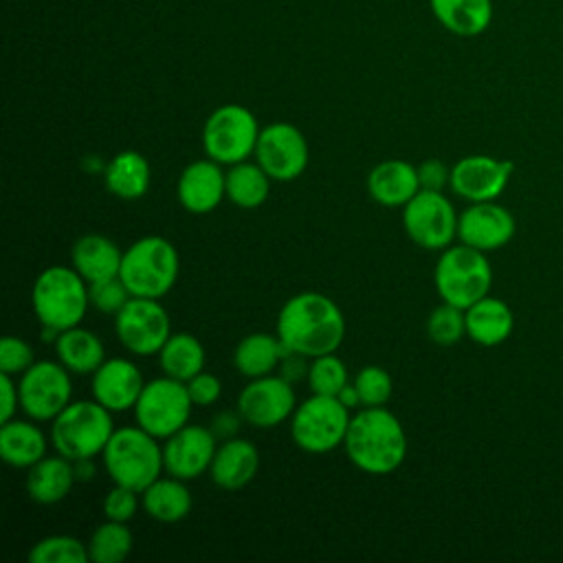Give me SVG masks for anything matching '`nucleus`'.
Returning a JSON list of instances; mask_svg holds the SVG:
<instances>
[{"label":"nucleus","mask_w":563,"mask_h":563,"mask_svg":"<svg viewBox=\"0 0 563 563\" xmlns=\"http://www.w3.org/2000/svg\"><path fill=\"white\" fill-rule=\"evenodd\" d=\"M275 334L288 352L317 358L339 350L345 336V319L334 299L306 290L282 306Z\"/></svg>","instance_id":"1"},{"label":"nucleus","mask_w":563,"mask_h":563,"mask_svg":"<svg viewBox=\"0 0 563 563\" xmlns=\"http://www.w3.org/2000/svg\"><path fill=\"white\" fill-rule=\"evenodd\" d=\"M343 449L358 471L387 475L405 462L407 435L389 409L363 407L350 420Z\"/></svg>","instance_id":"2"},{"label":"nucleus","mask_w":563,"mask_h":563,"mask_svg":"<svg viewBox=\"0 0 563 563\" xmlns=\"http://www.w3.org/2000/svg\"><path fill=\"white\" fill-rule=\"evenodd\" d=\"M178 271L176 246L161 235H145L123 251L119 277L132 297L161 299L174 288Z\"/></svg>","instance_id":"3"},{"label":"nucleus","mask_w":563,"mask_h":563,"mask_svg":"<svg viewBox=\"0 0 563 563\" xmlns=\"http://www.w3.org/2000/svg\"><path fill=\"white\" fill-rule=\"evenodd\" d=\"M101 455L110 479L139 493H143L152 482L161 477V471H165L163 446L158 444V438L139 424L114 429Z\"/></svg>","instance_id":"4"},{"label":"nucleus","mask_w":563,"mask_h":563,"mask_svg":"<svg viewBox=\"0 0 563 563\" xmlns=\"http://www.w3.org/2000/svg\"><path fill=\"white\" fill-rule=\"evenodd\" d=\"M31 303L42 325L64 332L86 317L90 306L88 282L73 266H48L33 284Z\"/></svg>","instance_id":"5"},{"label":"nucleus","mask_w":563,"mask_h":563,"mask_svg":"<svg viewBox=\"0 0 563 563\" xmlns=\"http://www.w3.org/2000/svg\"><path fill=\"white\" fill-rule=\"evenodd\" d=\"M112 433L110 409L97 400H77L53 418L51 442L55 453L75 462L103 453Z\"/></svg>","instance_id":"6"},{"label":"nucleus","mask_w":563,"mask_h":563,"mask_svg":"<svg viewBox=\"0 0 563 563\" xmlns=\"http://www.w3.org/2000/svg\"><path fill=\"white\" fill-rule=\"evenodd\" d=\"M433 282L442 301L466 310L488 295L493 268L479 249L468 244L446 246L435 264Z\"/></svg>","instance_id":"7"},{"label":"nucleus","mask_w":563,"mask_h":563,"mask_svg":"<svg viewBox=\"0 0 563 563\" xmlns=\"http://www.w3.org/2000/svg\"><path fill=\"white\" fill-rule=\"evenodd\" d=\"M350 409L336 396L312 394L290 416V438L306 453H328L343 446Z\"/></svg>","instance_id":"8"},{"label":"nucleus","mask_w":563,"mask_h":563,"mask_svg":"<svg viewBox=\"0 0 563 563\" xmlns=\"http://www.w3.org/2000/svg\"><path fill=\"white\" fill-rule=\"evenodd\" d=\"M260 125L255 114L240 103L216 108L202 125V147L220 165H235L255 154Z\"/></svg>","instance_id":"9"},{"label":"nucleus","mask_w":563,"mask_h":563,"mask_svg":"<svg viewBox=\"0 0 563 563\" xmlns=\"http://www.w3.org/2000/svg\"><path fill=\"white\" fill-rule=\"evenodd\" d=\"M191 407L194 402L187 391V383L165 374L145 383L134 405V418L141 429L165 440L189 422Z\"/></svg>","instance_id":"10"},{"label":"nucleus","mask_w":563,"mask_h":563,"mask_svg":"<svg viewBox=\"0 0 563 563\" xmlns=\"http://www.w3.org/2000/svg\"><path fill=\"white\" fill-rule=\"evenodd\" d=\"M402 209V227L413 244L427 251H444L457 238L460 216L442 191L420 189Z\"/></svg>","instance_id":"11"},{"label":"nucleus","mask_w":563,"mask_h":563,"mask_svg":"<svg viewBox=\"0 0 563 563\" xmlns=\"http://www.w3.org/2000/svg\"><path fill=\"white\" fill-rule=\"evenodd\" d=\"M114 332L128 352L136 356H152L158 354L169 339L172 323L158 299L130 297L114 314Z\"/></svg>","instance_id":"12"},{"label":"nucleus","mask_w":563,"mask_h":563,"mask_svg":"<svg viewBox=\"0 0 563 563\" xmlns=\"http://www.w3.org/2000/svg\"><path fill=\"white\" fill-rule=\"evenodd\" d=\"M20 409L31 420H53L70 405V372L55 361H35L18 380Z\"/></svg>","instance_id":"13"},{"label":"nucleus","mask_w":563,"mask_h":563,"mask_svg":"<svg viewBox=\"0 0 563 563\" xmlns=\"http://www.w3.org/2000/svg\"><path fill=\"white\" fill-rule=\"evenodd\" d=\"M310 150L303 132L286 121H275L260 130L255 145V161L271 176V180L290 183L308 167Z\"/></svg>","instance_id":"14"},{"label":"nucleus","mask_w":563,"mask_h":563,"mask_svg":"<svg viewBox=\"0 0 563 563\" xmlns=\"http://www.w3.org/2000/svg\"><path fill=\"white\" fill-rule=\"evenodd\" d=\"M297 409V396L292 383L284 376H260L238 396V411L244 422L255 429H273L288 420Z\"/></svg>","instance_id":"15"},{"label":"nucleus","mask_w":563,"mask_h":563,"mask_svg":"<svg viewBox=\"0 0 563 563\" xmlns=\"http://www.w3.org/2000/svg\"><path fill=\"white\" fill-rule=\"evenodd\" d=\"M216 433L200 424H185L163 444V464L167 475L178 479H196L209 471L216 455Z\"/></svg>","instance_id":"16"},{"label":"nucleus","mask_w":563,"mask_h":563,"mask_svg":"<svg viewBox=\"0 0 563 563\" xmlns=\"http://www.w3.org/2000/svg\"><path fill=\"white\" fill-rule=\"evenodd\" d=\"M510 161H497L493 156L473 154L460 158L451 167V189L471 202L495 200L508 185L512 174Z\"/></svg>","instance_id":"17"},{"label":"nucleus","mask_w":563,"mask_h":563,"mask_svg":"<svg viewBox=\"0 0 563 563\" xmlns=\"http://www.w3.org/2000/svg\"><path fill=\"white\" fill-rule=\"evenodd\" d=\"M515 235L512 213L495 200L473 202L457 218V238L479 251H495Z\"/></svg>","instance_id":"18"},{"label":"nucleus","mask_w":563,"mask_h":563,"mask_svg":"<svg viewBox=\"0 0 563 563\" xmlns=\"http://www.w3.org/2000/svg\"><path fill=\"white\" fill-rule=\"evenodd\" d=\"M176 196L185 211L196 216L209 213L227 198V172L209 156L194 161L180 172Z\"/></svg>","instance_id":"19"},{"label":"nucleus","mask_w":563,"mask_h":563,"mask_svg":"<svg viewBox=\"0 0 563 563\" xmlns=\"http://www.w3.org/2000/svg\"><path fill=\"white\" fill-rule=\"evenodd\" d=\"M143 387V374L130 358H106L92 374V396L110 411L134 409Z\"/></svg>","instance_id":"20"},{"label":"nucleus","mask_w":563,"mask_h":563,"mask_svg":"<svg viewBox=\"0 0 563 563\" xmlns=\"http://www.w3.org/2000/svg\"><path fill=\"white\" fill-rule=\"evenodd\" d=\"M260 468V453L253 442L244 438H227L213 455L209 475L216 486L224 490H240L253 482Z\"/></svg>","instance_id":"21"},{"label":"nucleus","mask_w":563,"mask_h":563,"mask_svg":"<svg viewBox=\"0 0 563 563\" xmlns=\"http://www.w3.org/2000/svg\"><path fill=\"white\" fill-rule=\"evenodd\" d=\"M420 189L418 167L400 158L378 163L367 176V194L383 207H405Z\"/></svg>","instance_id":"22"},{"label":"nucleus","mask_w":563,"mask_h":563,"mask_svg":"<svg viewBox=\"0 0 563 563\" xmlns=\"http://www.w3.org/2000/svg\"><path fill=\"white\" fill-rule=\"evenodd\" d=\"M77 482L73 462L64 455H44L31 468H26V495L42 506L66 499L73 484Z\"/></svg>","instance_id":"23"},{"label":"nucleus","mask_w":563,"mask_h":563,"mask_svg":"<svg viewBox=\"0 0 563 563\" xmlns=\"http://www.w3.org/2000/svg\"><path fill=\"white\" fill-rule=\"evenodd\" d=\"M123 253L121 249L106 235L86 233L70 249L73 268L88 282H99L119 275Z\"/></svg>","instance_id":"24"},{"label":"nucleus","mask_w":563,"mask_h":563,"mask_svg":"<svg viewBox=\"0 0 563 563\" xmlns=\"http://www.w3.org/2000/svg\"><path fill=\"white\" fill-rule=\"evenodd\" d=\"M466 314V334L471 341L479 343V345H499L504 343L515 325L512 319V310L508 308V303H504L497 297H482L479 301H475L473 306H468L464 310Z\"/></svg>","instance_id":"25"},{"label":"nucleus","mask_w":563,"mask_h":563,"mask_svg":"<svg viewBox=\"0 0 563 563\" xmlns=\"http://www.w3.org/2000/svg\"><path fill=\"white\" fill-rule=\"evenodd\" d=\"M152 180L150 163L134 150L114 154L103 167V183L110 194L121 200H139L147 194Z\"/></svg>","instance_id":"26"},{"label":"nucleus","mask_w":563,"mask_h":563,"mask_svg":"<svg viewBox=\"0 0 563 563\" xmlns=\"http://www.w3.org/2000/svg\"><path fill=\"white\" fill-rule=\"evenodd\" d=\"M435 20L453 35H482L493 22V0H429Z\"/></svg>","instance_id":"27"},{"label":"nucleus","mask_w":563,"mask_h":563,"mask_svg":"<svg viewBox=\"0 0 563 563\" xmlns=\"http://www.w3.org/2000/svg\"><path fill=\"white\" fill-rule=\"evenodd\" d=\"M0 455L13 468H31L46 455V435L42 429L26 420L2 422Z\"/></svg>","instance_id":"28"},{"label":"nucleus","mask_w":563,"mask_h":563,"mask_svg":"<svg viewBox=\"0 0 563 563\" xmlns=\"http://www.w3.org/2000/svg\"><path fill=\"white\" fill-rule=\"evenodd\" d=\"M141 504L152 519L161 523H176L189 515L194 499L185 479L169 475L152 482L141 493Z\"/></svg>","instance_id":"29"},{"label":"nucleus","mask_w":563,"mask_h":563,"mask_svg":"<svg viewBox=\"0 0 563 563\" xmlns=\"http://www.w3.org/2000/svg\"><path fill=\"white\" fill-rule=\"evenodd\" d=\"M57 358L70 374H95L106 361V350L101 339L86 328H68L55 341Z\"/></svg>","instance_id":"30"},{"label":"nucleus","mask_w":563,"mask_h":563,"mask_svg":"<svg viewBox=\"0 0 563 563\" xmlns=\"http://www.w3.org/2000/svg\"><path fill=\"white\" fill-rule=\"evenodd\" d=\"M286 354L288 350L277 334L253 332L238 343L233 352V365L242 376L260 378L273 374Z\"/></svg>","instance_id":"31"},{"label":"nucleus","mask_w":563,"mask_h":563,"mask_svg":"<svg viewBox=\"0 0 563 563\" xmlns=\"http://www.w3.org/2000/svg\"><path fill=\"white\" fill-rule=\"evenodd\" d=\"M158 363L167 376L187 383L205 369V347L189 332H172L158 352Z\"/></svg>","instance_id":"32"},{"label":"nucleus","mask_w":563,"mask_h":563,"mask_svg":"<svg viewBox=\"0 0 563 563\" xmlns=\"http://www.w3.org/2000/svg\"><path fill=\"white\" fill-rule=\"evenodd\" d=\"M271 189V176L260 167V163H235L227 172V198L242 209H255L264 205Z\"/></svg>","instance_id":"33"},{"label":"nucleus","mask_w":563,"mask_h":563,"mask_svg":"<svg viewBox=\"0 0 563 563\" xmlns=\"http://www.w3.org/2000/svg\"><path fill=\"white\" fill-rule=\"evenodd\" d=\"M134 537L123 521L108 519L106 523L97 526L90 541L88 554L95 563H121L132 552Z\"/></svg>","instance_id":"34"},{"label":"nucleus","mask_w":563,"mask_h":563,"mask_svg":"<svg viewBox=\"0 0 563 563\" xmlns=\"http://www.w3.org/2000/svg\"><path fill=\"white\" fill-rule=\"evenodd\" d=\"M90 559L88 545L68 534L44 537L29 550L31 563H84Z\"/></svg>","instance_id":"35"},{"label":"nucleus","mask_w":563,"mask_h":563,"mask_svg":"<svg viewBox=\"0 0 563 563\" xmlns=\"http://www.w3.org/2000/svg\"><path fill=\"white\" fill-rule=\"evenodd\" d=\"M308 387L312 394L336 396L350 380L345 363L334 354H321L308 365Z\"/></svg>","instance_id":"36"},{"label":"nucleus","mask_w":563,"mask_h":563,"mask_svg":"<svg viewBox=\"0 0 563 563\" xmlns=\"http://www.w3.org/2000/svg\"><path fill=\"white\" fill-rule=\"evenodd\" d=\"M427 334L438 345H453L466 334V314L453 303H442L427 319Z\"/></svg>","instance_id":"37"},{"label":"nucleus","mask_w":563,"mask_h":563,"mask_svg":"<svg viewBox=\"0 0 563 563\" xmlns=\"http://www.w3.org/2000/svg\"><path fill=\"white\" fill-rule=\"evenodd\" d=\"M363 407H383L391 398V376L380 365H365L354 376Z\"/></svg>","instance_id":"38"},{"label":"nucleus","mask_w":563,"mask_h":563,"mask_svg":"<svg viewBox=\"0 0 563 563\" xmlns=\"http://www.w3.org/2000/svg\"><path fill=\"white\" fill-rule=\"evenodd\" d=\"M88 290H90V303L99 312H108V314H117L132 297L119 275L92 282L88 284Z\"/></svg>","instance_id":"39"},{"label":"nucleus","mask_w":563,"mask_h":563,"mask_svg":"<svg viewBox=\"0 0 563 563\" xmlns=\"http://www.w3.org/2000/svg\"><path fill=\"white\" fill-rule=\"evenodd\" d=\"M35 363L33 347L18 336H4L0 343V374L22 376Z\"/></svg>","instance_id":"40"},{"label":"nucleus","mask_w":563,"mask_h":563,"mask_svg":"<svg viewBox=\"0 0 563 563\" xmlns=\"http://www.w3.org/2000/svg\"><path fill=\"white\" fill-rule=\"evenodd\" d=\"M101 506H103L106 519L128 523L136 515V510H139V490H132V488L121 486V484H114L108 490V495L103 497Z\"/></svg>","instance_id":"41"},{"label":"nucleus","mask_w":563,"mask_h":563,"mask_svg":"<svg viewBox=\"0 0 563 563\" xmlns=\"http://www.w3.org/2000/svg\"><path fill=\"white\" fill-rule=\"evenodd\" d=\"M187 391H189L191 402L196 407H207V405H213L220 398L222 383L218 380V376L202 369L194 378L187 380Z\"/></svg>","instance_id":"42"},{"label":"nucleus","mask_w":563,"mask_h":563,"mask_svg":"<svg viewBox=\"0 0 563 563\" xmlns=\"http://www.w3.org/2000/svg\"><path fill=\"white\" fill-rule=\"evenodd\" d=\"M418 178H420L422 189L442 191V187L449 185V180H451V169L442 161L429 158L418 165Z\"/></svg>","instance_id":"43"},{"label":"nucleus","mask_w":563,"mask_h":563,"mask_svg":"<svg viewBox=\"0 0 563 563\" xmlns=\"http://www.w3.org/2000/svg\"><path fill=\"white\" fill-rule=\"evenodd\" d=\"M0 389H2V405H0V422L13 420L18 407H20V391L9 374H0Z\"/></svg>","instance_id":"44"},{"label":"nucleus","mask_w":563,"mask_h":563,"mask_svg":"<svg viewBox=\"0 0 563 563\" xmlns=\"http://www.w3.org/2000/svg\"><path fill=\"white\" fill-rule=\"evenodd\" d=\"M240 422H242L240 411H238V413L222 411V413H218V416H216V420L211 422V431H213L216 435H220V438H224V440H227V438H233V435H235V431H238Z\"/></svg>","instance_id":"45"},{"label":"nucleus","mask_w":563,"mask_h":563,"mask_svg":"<svg viewBox=\"0 0 563 563\" xmlns=\"http://www.w3.org/2000/svg\"><path fill=\"white\" fill-rule=\"evenodd\" d=\"M336 398L352 411V409H356V407H363L361 405V396H358V391H356V387H354V383H347L339 394H336Z\"/></svg>","instance_id":"46"},{"label":"nucleus","mask_w":563,"mask_h":563,"mask_svg":"<svg viewBox=\"0 0 563 563\" xmlns=\"http://www.w3.org/2000/svg\"><path fill=\"white\" fill-rule=\"evenodd\" d=\"M73 468H75V477H77L79 482L92 479V475H95V462H92V457L75 460V462H73Z\"/></svg>","instance_id":"47"}]
</instances>
